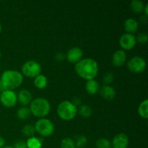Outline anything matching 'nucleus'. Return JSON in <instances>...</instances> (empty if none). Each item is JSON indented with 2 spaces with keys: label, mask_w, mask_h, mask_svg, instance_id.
I'll list each match as a JSON object with an SVG mask.
<instances>
[{
  "label": "nucleus",
  "mask_w": 148,
  "mask_h": 148,
  "mask_svg": "<svg viewBox=\"0 0 148 148\" xmlns=\"http://www.w3.org/2000/svg\"><path fill=\"white\" fill-rule=\"evenodd\" d=\"M75 70L79 77L84 79H94L98 74V64L97 62L90 58L82 59L75 64Z\"/></svg>",
  "instance_id": "nucleus-1"
},
{
  "label": "nucleus",
  "mask_w": 148,
  "mask_h": 148,
  "mask_svg": "<svg viewBox=\"0 0 148 148\" xmlns=\"http://www.w3.org/2000/svg\"><path fill=\"white\" fill-rule=\"evenodd\" d=\"M2 90H13L22 85L23 76L20 72L16 70H6L0 78Z\"/></svg>",
  "instance_id": "nucleus-2"
},
{
  "label": "nucleus",
  "mask_w": 148,
  "mask_h": 148,
  "mask_svg": "<svg viewBox=\"0 0 148 148\" xmlns=\"http://www.w3.org/2000/svg\"><path fill=\"white\" fill-rule=\"evenodd\" d=\"M29 108L31 114L38 118L43 119L49 114L51 106L49 101L46 98H37L31 101Z\"/></svg>",
  "instance_id": "nucleus-3"
},
{
  "label": "nucleus",
  "mask_w": 148,
  "mask_h": 148,
  "mask_svg": "<svg viewBox=\"0 0 148 148\" xmlns=\"http://www.w3.org/2000/svg\"><path fill=\"white\" fill-rule=\"evenodd\" d=\"M77 114V108L71 101H62L57 107L58 116L64 121H71L76 116Z\"/></svg>",
  "instance_id": "nucleus-4"
},
{
  "label": "nucleus",
  "mask_w": 148,
  "mask_h": 148,
  "mask_svg": "<svg viewBox=\"0 0 148 148\" xmlns=\"http://www.w3.org/2000/svg\"><path fill=\"white\" fill-rule=\"evenodd\" d=\"M35 130L43 137H49L54 132V125L48 119H40L34 126Z\"/></svg>",
  "instance_id": "nucleus-5"
},
{
  "label": "nucleus",
  "mask_w": 148,
  "mask_h": 148,
  "mask_svg": "<svg viewBox=\"0 0 148 148\" xmlns=\"http://www.w3.org/2000/svg\"><path fill=\"white\" fill-rule=\"evenodd\" d=\"M41 70V66L40 64L33 60L25 62L22 66L23 75L29 78H35L38 75H40Z\"/></svg>",
  "instance_id": "nucleus-6"
},
{
  "label": "nucleus",
  "mask_w": 148,
  "mask_h": 148,
  "mask_svg": "<svg viewBox=\"0 0 148 148\" xmlns=\"http://www.w3.org/2000/svg\"><path fill=\"white\" fill-rule=\"evenodd\" d=\"M127 67L133 73H141L145 69L146 62L141 56H134L128 62Z\"/></svg>",
  "instance_id": "nucleus-7"
},
{
  "label": "nucleus",
  "mask_w": 148,
  "mask_h": 148,
  "mask_svg": "<svg viewBox=\"0 0 148 148\" xmlns=\"http://www.w3.org/2000/svg\"><path fill=\"white\" fill-rule=\"evenodd\" d=\"M0 101L6 108H12L17 102V94L13 90H2L0 95Z\"/></svg>",
  "instance_id": "nucleus-8"
},
{
  "label": "nucleus",
  "mask_w": 148,
  "mask_h": 148,
  "mask_svg": "<svg viewBox=\"0 0 148 148\" xmlns=\"http://www.w3.org/2000/svg\"><path fill=\"white\" fill-rule=\"evenodd\" d=\"M137 43L136 37L132 34L124 33L119 39V45L123 50H131L134 49Z\"/></svg>",
  "instance_id": "nucleus-9"
},
{
  "label": "nucleus",
  "mask_w": 148,
  "mask_h": 148,
  "mask_svg": "<svg viewBox=\"0 0 148 148\" xmlns=\"http://www.w3.org/2000/svg\"><path fill=\"white\" fill-rule=\"evenodd\" d=\"M82 56L83 51L82 49L78 47H73L68 51L65 57L70 63L77 64L82 59Z\"/></svg>",
  "instance_id": "nucleus-10"
},
{
  "label": "nucleus",
  "mask_w": 148,
  "mask_h": 148,
  "mask_svg": "<svg viewBox=\"0 0 148 148\" xmlns=\"http://www.w3.org/2000/svg\"><path fill=\"white\" fill-rule=\"evenodd\" d=\"M112 144L114 148H127L130 144V140L127 134L119 133L114 137Z\"/></svg>",
  "instance_id": "nucleus-11"
},
{
  "label": "nucleus",
  "mask_w": 148,
  "mask_h": 148,
  "mask_svg": "<svg viewBox=\"0 0 148 148\" xmlns=\"http://www.w3.org/2000/svg\"><path fill=\"white\" fill-rule=\"evenodd\" d=\"M127 59V54L124 50H117L112 56V64L116 67L123 66Z\"/></svg>",
  "instance_id": "nucleus-12"
},
{
  "label": "nucleus",
  "mask_w": 148,
  "mask_h": 148,
  "mask_svg": "<svg viewBox=\"0 0 148 148\" xmlns=\"http://www.w3.org/2000/svg\"><path fill=\"white\" fill-rule=\"evenodd\" d=\"M17 101L23 106H27L33 101L31 92L25 89L21 90L17 95Z\"/></svg>",
  "instance_id": "nucleus-13"
},
{
  "label": "nucleus",
  "mask_w": 148,
  "mask_h": 148,
  "mask_svg": "<svg viewBox=\"0 0 148 148\" xmlns=\"http://www.w3.org/2000/svg\"><path fill=\"white\" fill-rule=\"evenodd\" d=\"M99 92L103 98L108 101H111L114 99L116 94L115 89L109 85H104L102 88H100Z\"/></svg>",
  "instance_id": "nucleus-14"
},
{
  "label": "nucleus",
  "mask_w": 148,
  "mask_h": 148,
  "mask_svg": "<svg viewBox=\"0 0 148 148\" xmlns=\"http://www.w3.org/2000/svg\"><path fill=\"white\" fill-rule=\"evenodd\" d=\"M124 30L129 34H134L138 30L139 23L136 20L132 18H129L124 22Z\"/></svg>",
  "instance_id": "nucleus-15"
},
{
  "label": "nucleus",
  "mask_w": 148,
  "mask_h": 148,
  "mask_svg": "<svg viewBox=\"0 0 148 148\" xmlns=\"http://www.w3.org/2000/svg\"><path fill=\"white\" fill-rule=\"evenodd\" d=\"M85 90L90 95H95L100 90V85L95 79L87 81L85 84Z\"/></svg>",
  "instance_id": "nucleus-16"
},
{
  "label": "nucleus",
  "mask_w": 148,
  "mask_h": 148,
  "mask_svg": "<svg viewBox=\"0 0 148 148\" xmlns=\"http://www.w3.org/2000/svg\"><path fill=\"white\" fill-rule=\"evenodd\" d=\"M35 87L39 90H43L46 88V87L48 85V79L45 75H39L37 77L34 78V81H33Z\"/></svg>",
  "instance_id": "nucleus-17"
},
{
  "label": "nucleus",
  "mask_w": 148,
  "mask_h": 148,
  "mask_svg": "<svg viewBox=\"0 0 148 148\" xmlns=\"http://www.w3.org/2000/svg\"><path fill=\"white\" fill-rule=\"evenodd\" d=\"M43 140L36 137H31L27 139L26 142L27 148H41Z\"/></svg>",
  "instance_id": "nucleus-18"
},
{
  "label": "nucleus",
  "mask_w": 148,
  "mask_h": 148,
  "mask_svg": "<svg viewBox=\"0 0 148 148\" xmlns=\"http://www.w3.org/2000/svg\"><path fill=\"white\" fill-rule=\"evenodd\" d=\"M138 114L142 118H148V100L145 99L140 104L138 107Z\"/></svg>",
  "instance_id": "nucleus-19"
},
{
  "label": "nucleus",
  "mask_w": 148,
  "mask_h": 148,
  "mask_svg": "<svg viewBox=\"0 0 148 148\" xmlns=\"http://www.w3.org/2000/svg\"><path fill=\"white\" fill-rule=\"evenodd\" d=\"M130 7H131L132 10L134 13L139 14V13H141L142 12H143L145 4L140 0H133L131 2V4H130Z\"/></svg>",
  "instance_id": "nucleus-20"
},
{
  "label": "nucleus",
  "mask_w": 148,
  "mask_h": 148,
  "mask_svg": "<svg viewBox=\"0 0 148 148\" xmlns=\"http://www.w3.org/2000/svg\"><path fill=\"white\" fill-rule=\"evenodd\" d=\"M31 113H30V108L27 107H22L19 108L17 112V116L20 119L25 120L30 118Z\"/></svg>",
  "instance_id": "nucleus-21"
},
{
  "label": "nucleus",
  "mask_w": 148,
  "mask_h": 148,
  "mask_svg": "<svg viewBox=\"0 0 148 148\" xmlns=\"http://www.w3.org/2000/svg\"><path fill=\"white\" fill-rule=\"evenodd\" d=\"M92 109L90 106L87 105L81 106L79 109V114L83 118H89L92 115Z\"/></svg>",
  "instance_id": "nucleus-22"
},
{
  "label": "nucleus",
  "mask_w": 148,
  "mask_h": 148,
  "mask_svg": "<svg viewBox=\"0 0 148 148\" xmlns=\"http://www.w3.org/2000/svg\"><path fill=\"white\" fill-rule=\"evenodd\" d=\"M61 148H76L75 141L70 137H65L61 142Z\"/></svg>",
  "instance_id": "nucleus-23"
},
{
  "label": "nucleus",
  "mask_w": 148,
  "mask_h": 148,
  "mask_svg": "<svg viewBox=\"0 0 148 148\" xmlns=\"http://www.w3.org/2000/svg\"><path fill=\"white\" fill-rule=\"evenodd\" d=\"M22 132H23V134H24L25 136L31 137H33V135L35 134L36 130H35V128L33 126L30 125V124H27V125L23 127Z\"/></svg>",
  "instance_id": "nucleus-24"
},
{
  "label": "nucleus",
  "mask_w": 148,
  "mask_h": 148,
  "mask_svg": "<svg viewBox=\"0 0 148 148\" xmlns=\"http://www.w3.org/2000/svg\"><path fill=\"white\" fill-rule=\"evenodd\" d=\"M75 143L76 148H84L88 143V139L85 136L79 135L77 137Z\"/></svg>",
  "instance_id": "nucleus-25"
},
{
  "label": "nucleus",
  "mask_w": 148,
  "mask_h": 148,
  "mask_svg": "<svg viewBox=\"0 0 148 148\" xmlns=\"http://www.w3.org/2000/svg\"><path fill=\"white\" fill-rule=\"evenodd\" d=\"M95 146L97 148H111V143L106 138H101L96 142Z\"/></svg>",
  "instance_id": "nucleus-26"
},
{
  "label": "nucleus",
  "mask_w": 148,
  "mask_h": 148,
  "mask_svg": "<svg viewBox=\"0 0 148 148\" xmlns=\"http://www.w3.org/2000/svg\"><path fill=\"white\" fill-rule=\"evenodd\" d=\"M148 39L147 34L146 33H140L138 36L136 38V40L137 42H139L140 43H142V44H144V43H147Z\"/></svg>",
  "instance_id": "nucleus-27"
},
{
  "label": "nucleus",
  "mask_w": 148,
  "mask_h": 148,
  "mask_svg": "<svg viewBox=\"0 0 148 148\" xmlns=\"http://www.w3.org/2000/svg\"><path fill=\"white\" fill-rule=\"evenodd\" d=\"M114 78V74H113L112 72H107V73H106L105 75H104L103 82L105 84H106V85H108V84L111 83V82H113Z\"/></svg>",
  "instance_id": "nucleus-28"
},
{
  "label": "nucleus",
  "mask_w": 148,
  "mask_h": 148,
  "mask_svg": "<svg viewBox=\"0 0 148 148\" xmlns=\"http://www.w3.org/2000/svg\"><path fill=\"white\" fill-rule=\"evenodd\" d=\"M14 148H27V145L24 141H19L14 144Z\"/></svg>",
  "instance_id": "nucleus-29"
},
{
  "label": "nucleus",
  "mask_w": 148,
  "mask_h": 148,
  "mask_svg": "<svg viewBox=\"0 0 148 148\" xmlns=\"http://www.w3.org/2000/svg\"><path fill=\"white\" fill-rule=\"evenodd\" d=\"M72 103L73 104V105H75V106H80L81 103H82V101H81V99L79 98H77V97H75V98H74L72 100Z\"/></svg>",
  "instance_id": "nucleus-30"
},
{
  "label": "nucleus",
  "mask_w": 148,
  "mask_h": 148,
  "mask_svg": "<svg viewBox=\"0 0 148 148\" xmlns=\"http://www.w3.org/2000/svg\"><path fill=\"white\" fill-rule=\"evenodd\" d=\"M55 59H56L57 61H59V62H61V61L64 60V59H66V57H65L64 53H61V52H59V53H56V56H55Z\"/></svg>",
  "instance_id": "nucleus-31"
},
{
  "label": "nucleus",
  "mask_w": 148,
  "mask_h": 148,
  "mask_svg": "<svg viewBox=\"0 0 148 148\" xmlns=\"http://www.w3.org/2000/svg\"><path fill=\"white\" fill-rule=\"evenodd\" d=\"M4 144H5V140H4V139L2 137L0 136V148H2L4 147Z\"/></svg>",
  "instance_id": "nucleus-32"
},
{
  "label": "nucleus",
  "mask_w": 148,
  "mask_h": 148,
  "mask_svg": "<svg viewBox=\"0 0 148 148\" xmlns=\"http://www.w3.org/2000/svg\"><path fill=\"white\" fill-rule=\"evenodd\" d=\"M143 12H145V16L147 17H148V4H146V5H145Z\"/></svg>",
  "instance_id": "nucleus-33"
},
{
  "label": "nucleus",
  "mask_w": 148,
  "mask_h": 148,
  "mask_svg": "<svg viewBox=\"0 0 148 148\" xmlns=\"http://www.w3.org/2000/svg\"><path fill=\"white\" fill-rule=\"evenodd\" d=\"M2 148H14V147H11V146H4Z\"/></svg>",
  "instance_id": "nucleus-34"
},
{
  "label": "nucleus",
  "mask_w": 148,
  "mask_h": 148,
  "mask_svg": "<svg viewBox=\"0 0 148 148\" xmlns=\"http://www.w3.org/2000/svg\"><path fill=\"white\" fill-rule=\"evenodd\" d=\"M1 29H2V27H1V24H0V33H1Z\"/></svg>",
  "instance_id": "nucleus-35"
},
{
  "label": "nucleus",
  "mask_w": 148,
  "mask_h": 148,
  "mask_svg": "<svg viewBox=\"0 0 148 148\" xmlns=\"http://www.w3.org/2000/svg\"><path fill=\"white\" fill-rule=\"evenodd\" d=\"M1 89V80H0V90Z\"/></svg>",
  "instance_id": "nucleus-36"
},
{
  "label": "nucleus",
  "mask_w": 148,
  "mask_h": 148,
  "mask_svg": "<svg viewBox=\"0 0 148 148\" xmlns=\"http://www.w3.org/2000/svg\"><path fill=\"white\" fill-rule=\"evenodd\" d=\"M1 51H0V59H1Z\"/></svg>",
  "instance_id": "nucleus-37"
},
{
  "label": "nucleus",
  "mask_w": 148,
  "mask_h": 148,
  "mask_svg": "<svg viewBox=\"0 0 148 148\" xmlns=\"http://www.w3.org/2000/svg\"><path fill=\"white\" fill-rule=\"evenodd\" d=\"M112 148H114V147H112Z\"/></svg>",
  "instance_id": "nucleus-38"
}]
</instances>
